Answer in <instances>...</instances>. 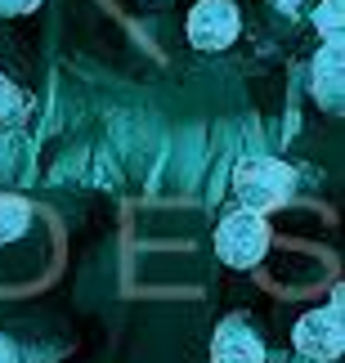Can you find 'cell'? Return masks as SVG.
<instances>
[{"label": "cell", "instance_id": "obj_1", "mask_svg": "<svg viewBox=\"0 0 345 363\" xmlns=\"http://www.w3.org/2000/svg\"><path fill=\"white\" fill-rule=\"evenodd\" d=\"M233 193L247 211H278L296 193V171L278 157H242L233 166Z\"/></svg>", "mask_w": 345, "mask_h": 363}, {"label": "cell", "instance_id": "obj_2", "mask_svg": "<svg viewBox=\"0 0 345 363\" xmlns=\"http://www.w3.org/2000/svg\"><path fill=\"white\" fill-rule=\"evenodd\" d=\"M269 251V225L260 211H229L215 225V256L229 264V269H256Z\"/></svg>", "mask_w": 345, "mask_h": 363}, {"label": "cell", "instance_id": "obj_3", "mask_svg": "<svg viewBox=\"0 0 345 363\" xmlns=\"http://www.w3.org/2000/svg\"><path fill=\"white\" fill-rule=\"evenodd\" d=\"M184 32H188V45L202 50V54L229 50L242 32V13H238L233 0H198V5L188 9Z\"/></svg>", "mask_w": 345, "mask_h": 363}, {"label": "cell", "instance_id": "obj_4", "mask_svg": "<svg viewBox=\"0 0 345 363\" xmlns=\"http://www.w3.org/2000/svg\"><path fill=\"white\" fill-rule=\"evenodd\" d=\"M296 350L310 354V359H323L332 363L341 354V301H332L327 310H310L305 318L296 323Z\"/></svg>", "mask_w": 345, "mask_h": 363}, {"label": "cell", "instance_id": "obj_5", "mask_svg": "<svg viewBox=\"0 0 345 363\" xmlns=\"http://www.w3.org/2000/svg\"><path fill=\"white\" fill-rule=\"evenodd\" d=\"M211 363H265V341L242 314H229L211 337Z\"/></svg>", "mask_w": 345, "mask_h": 363}, {"label": "cell", "instance_id": "obj_6", "mask_svg": "<svg viewBox=\"0 0 345 363\" xmlns=\"http://www.w3.org/2000/svg\"><path fill=\"white\" fill-rule=\"evenodd\" d=\"M310 90L319 94V104L327 108V113H336V108H341V40H323L319 59H314Z\"/></svg>", "mask_w": 345, "mask_h": 363}, {"label": "cell", "instance_id": "obj_7", "mask_svg": "<svg viewBox=\"0 0 345 363\" xmlns=\"http://www.w3.org/2000/svg\"><path fill=\"white\" fill-rule=\"evenodd\" d=\"M27 225H32V206L23 198H13V193H0V242L23 238Z\"/></svg>", "mask_w": 345, "mask_h": 363}, {"label": "cell", "instance_id": "obj_8", "mask_svg": "<svg viewBox=\"0 0 345 363\" xmlns=\"http://www.w3.org/2000/svg\"><path fill=\"white\" fill-rule=\"evenodd\" d=\"M27 113V99H23V90L13 86V81L0 72V121H18Z\"/></svg>", "mask_w": 345, "mask_h": 363}, {"label": "cell", "instance_id": "obj_9", "mask_svg": "<svg viewBox=\"0 0 345 363\" xmlns=\"http://www.w3.org/2000/svg\"><path fill=\"white\" fill-rule=\"evenodd\" d=\"M341 9H345V0H323L314 9V23H319L323 40H341Z\"/></svg>", "mask_w": 345, "mask_h": 363}, {"label": "cell", "instance_id": "obj_10", "mask_svg": "<svg viewBox=\"0 0 345 363\" xmlns=\"http://www.w3.org/2000/svg\"><path fill=\"white\" fill-rule=\"evenodd\" d=\"M40 9V0H0V18H18V13Z\"/></svg>", "mask_w": 345, "mask_h": 363}, {"label": "cell", "instance_id": "obj_11", "mask_svg": "<svg viewBox=\"0 0 345 363\" xmlns=\"http://www.w3.org/2000/svg\"><path fill=\"white\" fill-rule=\"evenodd\" d=\"M0 363H18V345H13L5 332H0Z\"/></svg>", "mask_w": 345, "mask_h": 363}, {"label": "cell", "instance_id": "obj_12", "mask_svg": "<svg viewBox=\"0 0 345 363\" xmlns=\"http://www.w3.org/2000/svg\"><path fill=\"white\" fill-rule=\"evenodd\" d=\"M273 5H278V9H283V5H287V9H296V0H273Z\"/></svg>", "mask_w": 345, "mask_h": 363}]
</instances>
